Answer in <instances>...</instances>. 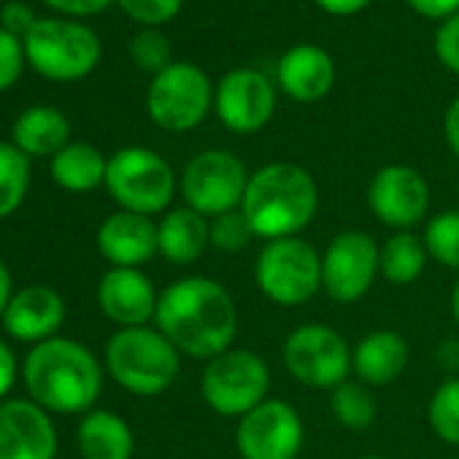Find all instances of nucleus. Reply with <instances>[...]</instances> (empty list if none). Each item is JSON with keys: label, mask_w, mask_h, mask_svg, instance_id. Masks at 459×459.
Listing matches in <instances>:
<instances>
[{"label": "nucleus", "mask_w": 459, "mask_h": 459, "mask_svg": "<svg viewBox=\"0 0 459 459\" xmlns=\"http://www.w3.org/2000/svg\"><path fill=\"white\" fill-rule=\"evenodd\" d=\"M36 22H39L36 12L28 4H22V0H12V4H6L4 9H0V28L12 36H17V39H25Z\"/></svg>", "instance_id": "c9c22d12"}, {"label": "nucleus", "mask_w": 459, "mask_h": 459, "mask_svg": "<svg viewBox=\"0 0 459 459\" xmlns=\"http://www.w3.org/2000/svg\"><path fill=\"white\" fill-rule=\"evenodd\" d=\"M421 238L429 252V260H435L440 268L459 271V211L456 208L429 216Z\"/></svg>", "instance_id": "c85d7f7f"}, {"label": "nucleus", "mask_w": 459, "mask_h": 459, "mask_svg": "<svg viewBox=\"0 0 459 459\" xmlns=\"http://www.w3.org/2000/svg\"><path fill=\"white\" fill-rule=\"evenodd\" d=\"M451 314H454V319H456V325H459V279H456L454 292H451Z\"/></svg>", "instance_id": "c03bdc74"}, {"label": "nucleus", "mask_w": 459, "mask_h": 459, "mask_svg": "<svg viewBox=\"0 0 459 459\" xmlns=\"http://www.w3.org/2000/svg\"><path fill=\"white\" fill-rule=\"evenodd\" d=\"M249 176L252 173L233 152L208 149L186 162L178 186L184 203L192 211L213 219L219 213L241 208Z\"/></svg>", "instance_id": "9b49d317"}, {"label": "nucleus", "mask_w": 459, "mask_h": 459, "mask_svg": "<svg viewBox=\"0 0 459 459\" xmlns=\"http://www.w3.org/2000/svg\"><path fill=\"white\" fill-rule=\"evenodd\" d=\"M30 186V157L14 143L0 141V219L14 213Z\"/></svg>", "instance_id": "cd10ccee"}, {"label": "nucleus", "mask_w": 459, "mask_h": 459, "mask_svg": "<svg viewBox=\"0 0 459 459\" xmlns=\"http://www.w3.org/2000/svg\"><path fill=\"white\" fill-rule=\"evenodd\" d=\"M106 370L130 394L157 397L176 384L181 354L157 327H122L106 343Z\"/></svg>", "instance_id": "20e7f679"}, {"label": "nucleus", "mask_w": 459, "mask_h": 459, "mask_svg": "<svg viewBox=\"0 0 459 459\" xmlns=\"http://www.w3.org/2000/svg\"><path fill=\"white\" fill-rule=\"evenodd\" d=\"M435 55L448 71L459 74V14L448 17L437 28V33H435Z\"/></svg>", "instance_id": "f704fd0d"}, {"label": "nucleus", "mask_w": 459, "mask_h": 459, "mask_svg": "<svg viewBox=\"0 0 459 459\" xmlns=\"http://www.w3.org/2000/svg\"><path fill=\"white\" fill-rule=\"evenodd\" d=\"M154 327L178 354L211 362L238 338L236 300L208 276H186L160 292Z\"/></svg>", "instance_id": "f257e3e1"}, {"label": "nucleus", "mask_w": 459, "mask_h": 459, "mask_svg": "<svg viewBox=\"0 0 459 459\" xmlns=\"http://www.w3.org/2000/svg\"><path fill=\"white\" fill-rule=\"evenodd\" d=\"M98 252L111 268H141L160 255L157 224L152 216L117 211L98 227Z\"/></svg>", "instance_id": "a211bd4d"}, {"label": "nucleus", "mask_w": 459, "mask_h": 459, "mask_svg": "<svg viewBox=\"0 0 459 459\" xmlns=\"http://www.w3.org/2000/svg\"><path fill=\"white\" fill-rule=\"evenodd\" d=\"M44 4L68 17H95L111 6V0H44Z\"/></svg>", "instance_id": "e433bc0d"}, {"label": "nucleus", "mask_w": 459, "mask_h": 459, "mask_svg": "<svg viewBox=\"0 0 459 459\" xmlns=\"http://www.w3.org/2000/svg\"><path fill=\"white\" fill-rule=\"evenodd\" d=\"M213 108L230 133L252 135L271 122L276 111V90L265 74L255 68H236L219 82Z\"/></svg>", "instance_id": "4468645a"}, {"label": "nucleus", "mask_w": 459, "mask_h": 459, "mask_svg": "<svg viewBox=\"0 0 459 459\" xmlns=\"http://www.w3.org/2000/svg\"><path fill=\"white\" fill-rule=\"evenodd\" d=\"M160 295L141 268H111L98 284V306L122 327H146L157 314Z\"/></svg>", "instance_id": "f3484780"}, {"label": "nucleus", "mask_w": 459, "mask_h": 459, "mask_svg": "<svg viewBox=\"0 0 459 459\" xmlns=\"http://www.w3.org/2000/svg\"><path fill=\"white\" fill-rule=\"evenodd\" d=\"M117 4L130 20L146 28H157V25L170 22L181 12L184 0H117Z\"/></svg>", "instance_id": "473e14b6"}, {"label": "nucleus", "mask_w": 459, "mask_h": 459, "mask_svg": "<svg viewBox=\"0 0 459 459\" xmlns=\"http://www.w3.org/2000/svg\"><path fill=\"white\" fill-rule=\"evenodd\" d=\"M437 362L448 370V373H459V341H446L437 349Z\"/></svg>", "instance_id": "79ce46f5"}, {"label": "nucleus", "mask_w": 459, "mask_h": 459, "mask_svg": "<svg viewBox=\"0 0 459 459\" xmlns=\"http://www.w3.org/2000/svg\"><path fill=\"white\" fill-rule=\"evenodd\" d=\"M25 44L6 33L0 28V92L17 84V79L22 76V65H25Z\"/></svg>", "instance_id": "72a5a7b5"}, {"label": "nucleus", "mask_w": 459, "mask_h": 459, "mask_svg": "<svg viewBox=\"0 0 459 459\" xmlns=\"http://www.w3.org/2000/svg\"><path fill=\"white\" fill-rule=\"evenodd\" d=\"M57 432L33 400L0 403V459H55Z\"/></svg>", "instance_id": "dca6fc26"}, {"label": "nucleus", "mask_w": 459, "mask_h": 459, "mask_svg": "<svg viewBox=\"0 0 459 459\" xmlns=\"http://www.w3.org/2000/svg\"><path fill=\"white\" fill-rule=\"evenodd\" d=\"M330 411L335 421L346 429H368L376 421L378 403L362 381L346 378L335 389H330Z\"/></svg>", "instance_id": "bb28decb"}, {"label": "nucleus", "mask_w": 459, "mask_h": 459, "mask_svg": "<svg viewBox=\"0 0 459 459\" xmlns=\"http://www.w3.org/2000/svg\"><path fill=\"white\" fill-rule=\"evenodd\" d=\"M370 0H316V6L333 17H351L357 12H362Z\"/></svg>", "instance_id": "ea45409f"}, {"label": "nucleus", "mask_w": 459, "mask_h": 459, "mask_svg": "<svg viewBox=\"0 0 459 459\" xmlns=\"http://www.w3.org/2000/svg\"><path fill=\"white\" fill-rule=\"evenodd\" d=\"M22 44L28 63L49 82H79L98 68L103 55L92 28L57 17L39 20Z\"/></svg>", "instance_id": "39448f33"}, {"label": "nucleus", "mask_w": 459, "mask_h": 459, "mask_svg": "<svg viewBox=\"0 0 459 459\" xmlns=\"http://www.w3.org/2000/svg\"><path fill=\"white\" fill-rule=\"evenodd\" d=\"M279 84L298 103L322 100L335 84V63L330 52L314 44H300L279 60Z\"/></svg>", "instance_id": "aec40b11"}, {"label": "nucleus", "mask_w": 459, "mask_h": 459, "mask_svg": "<svg viewBox=\"0 0 459 459\" xmlns=\"http://www.w3.org/2000/svg\"><path fill=\"white\" fill-rule=\"evenodd\" d=\"M65 322V300L57 290L47 284H30L14 292L6 314L4 330L25 343H44L57 338V330Z\"/></svg>", "instance_id": "6ab92c4d"}, {"label": "nucleus", "mask_w": 459, "mask_h": 459, "mask_svg": "<svg viewBox=\"0 0 459 459\" xmlns=\"http://www.w3.org/2000/svg\"><path fill=\"white\" fill-rule=\"evenodd\" d=\"M106 170H108V160L92 143H68L49 162V173L55 184L68 192L98 189L100 184H106Z\"/></svg>", "instance_id": "393cba45"}, {"label": "nucleus", "mask_w": 459, "mask_h": 459, "mask_svg": "<svg viewBox=\"0 0 459 459\" xmlns=\"http://www.w3.org/2000/svg\"><path fill=\"white\" fill-rule=\"evenodd\" d=\"M408 362L411 346L394 330H373L351 349V373L370 389L397 381Z\"/></svg>", "instance_id": "412c9836"}, {"label": "nucleus", "mask_w": 459, "mask_h": 459, "mask_svg": "<svg viewBox=\"0 0 459 459\" xmlns=\"http://www.w3.org/2000/svg\"><path fill=\"white\" fill-rule=\"evenodd\" d=\"M255 281L271 303L298 308L322 290V255L300 236L268 241L257 255Z\"/></svg>", "instance_id": "6e6552de"}, {"label": "nucleus", "mask_w": 459, "mask_h": 459, "mask_svg": "<svg viewBox=\"0 0 459 459\" xmlns=\"http://www.w3.org/2000/svg\"><path fill=\"white\" fill-rule=\"evenodd\" d=\"M208 233H211V247L219 252H230V255L247 249L257 238L241 208L208 219Z\"/></svg>", "instance_id": "7c9ffc66"}, {"label": "nucleus", "mask_w": 459, "mask_h": 459, "mask_svg": "<svg viewBox=\"0 0 459 459\" xmlns=\"http://www.w3.org/2000/svg\"><path fill=\"white\" fill-rule=\"evenodd\" d=\"M427 421L437 440L459 446V376L446 378L427 403Z\"/></svg>", "instance_id": "c756f323"}, {"label": "nucleus", "mask_w": 459, "mask_h": 459, "mask_svg": "<svg viewBox=\"0 0 459 459\" xmlns=\"http://www.w3.org/2000/svg\"><path fill=\"white\" fill-rule=\"evenodd\" d=\"M359 459H384V456H378V454H368V456H359Z\"/></svg>", "instance_id": "a18cd8bd"}, {"label": "nucleus", "mask_w": 459, "mask_h": 459, "mask_svg": "<svg viewBox=\"0 0 459 459\" xmlns=\"http://www.w3.org/2000/svg\"><path fill=\"white\" fill-rule=\"evenodd\" d=\"M405 4L427 20H448L459 14V0H405Z\"/></svg>", "instance_id": "4c0bfd02"}, {"label": "nucleus", "mask_w": 459, "mask_h": 459, "mask_svg": "<svg viewBox=\"0 0 459 459\" xmlns=\"http://www.w3.org/2000/svg\"><path fill=\"white\" fill-rule=\"evenodd\" d=\"M213 87L203 68L192 63H170L157 74L146 92L152 122L168 133L195 130L213 106Z\"/></svg>", "instance_id": "1a4fd4ad"}, {"label": "nucleus", "mask_w": 459, "mask_h": 459, "mask_svg": "<svg viewBox=\"0 0 459 459\" xmlns=\"http://www.w3.org/2000/svg\"><path fill=\"white\" fill-rule=\"evenodd\" d=\"M443 133H446V143L448 149L459 157V98L448 106L446 119H443Z\"/></svg>", "instance_id": "a19ab883"}, {"label": "nucleus", "mask_w": 459, "mask_h": 459, "mask_svg": "<svg viewBox=\"0 0 459 459\" xmlns=\"http://www.w3.org/2000/svg\"><path fill=\"white\" fill-rule=\"evenodd\" d=\"M71 122L52 106H33L20 114L12 130V143L28 157H55L71 141Z\"/></svg>", "instance_id": "5701e85b"}, {"label": "nucleus", "mask_w": 459, "mask_h": 459, "mask_svg": "<svg viewBox=\"0 0 459 459\" xmlns=\"http://www.w3.org/2000/svg\"><path fill=\"white\" fill-rule=\"evenodd\" d=\"M241 211L257 238H295L319 211V186L306 168L271 162L249 176Z\"/></svg>", "instance_id": "7ed1b4c3"}, {"label": "nucleus", "mask_w": 459, "mask_h": 459, "mask_svg": "<svg viewBox=\"0 0 459 459\" xmlns=\"http://www.w3.org/2000/svg\"><path fill=\"white\" fill-rule=\"evenodd\" d=\"M106 189L122 211L154 216L176 195V173L165 157L146 146H125L108 157Z\"/></svg>", "instance_id": "0eeeda50"}, {"label": "nucleus", "mask_w": 459, "mask_h": 459, "mask_svg": "<svg viewBox=\"0 0 459 459\" xmlns=\"http://www.w3.org/2000/svg\"><path fill=\"white\" fill-rule=\"evenodd\" d=\"M12 298H14V292H12V273H9L6 263L0 260V319H4V314H6V308H9V303H12Z\"/></svg>", "instance_id": "37998d69"}, {"label": "nucleus", "mask_w": 459, "mask_h": 459, "mask_svg": "<svg viewBox=\"0 0 459 459\" xmlns=\"http://www.w3.org/2000/svg\"><path fill=\"white\" fill-rule=\"evenodd\" d=\"M306 443V424L287 400L268 397L238 419L236 448L244 459H298Z\"/></svg>", "instance_id": "f8f14e48"}, {"label": "nucleus", "mask_w": 459, "mask_h": 459, "mask_svg": "<svg viewBox=\"0 0 459 459\" xmlns=\"http://www.w3.org/2000/svg\"><path fill=\"white\" fill-rule=\"evenodd\" d=\"M373 216L394 233L413 230L429 213V184L408 165H384L368 186Z\"/></svg>", "instance_id": "2eb2a0df"}, {"label": "nucleus", "mask_w": 459, "mask_h": 459, "mask_svg": "<svg viewBox=\"0 0 459 459\" xmlns=\"http://www.w3.org/2000/svg\"><path fill=\"white\" fill-rule=\"evenodd\" d=\"M378 276V244L365 230H343L322 255V290L333 303L362 300Z\"/></svg>", "instance_id": "ddd939ff"}, {"label": "nucleus", "mask_w": 459, "mask_h": 459, "mask_svg": "<svg viewBox=\"0 0 459 459\" xmlns=\"http://www.w3.org/2000/svg\"><path fill=\"white\" fill-rule=\"evenodd\" d=\"M17 381V357L6 341H0V400H4Z\"/></svg>", "instance_id": "58836bf2"}, {"label": "nucleus", "mask_w": 459, "mask_h": 459, "mask_svg": "<svg viewBox=\"0 0 459 459\" xmlns=\"http://www.w3.org/2000/svg\"><path fill=\"white\" fill-rule=\"evenodd\" d=\"M268 389L271 368L252 349L233 346L205 362V370L200 376L203 403L224 419H241L255 411L260 403L268 400Z\"/></svg>", "instance_id": "423d86ee"}, {"label": "nucleus", "mask_w": 459, "mask_h": 459, "mask_svg": "<svg viewBox=\"0 0 459 459\" xmlns=\"http://www.w3.org/2000/svg\"><path fill=\"white\" fill-rule=\"evenodd\" d=\"M287 373L311 389H335L351 373V346L349 341L319 322L295 327L281 351Z\"/></svg>", "instance_id": "9d476101"}, {"label": "nucleus", "mask_w": 459, "mask_h": 459, "mask_svg": "<svg viewBox=\"0 0 459 459\" xmlns=\"http://www.w3.org/2000/svg\"><path fill=\"white\" fill-rule=\"evenodd\" d=\"M22 373L30 400L49 413L90 411L103 389L98 357L84 343L60 335L36 343Z\"/></svg>", "instance_id": "f03ea898"}, {"label": "nucleus", "mask_w": 459, "mask_h": 459, "mask_svg": "<svg viewBox=\"0 0 459 459\" xmlns=\"http://www.w3.org/2000/svg\"><path fill=\"white\" fill-rule=\"evenodd\" d=\"M157 241H160V255L170 265H192L211 247L208 219L192 211L189 205L170 208L157 221Z\"/></svg>", "instance_id": "4be33fe9"}, {"label": "nucleus", "mask_w": 459, "mask_h": 459, "mask_svg": "<svg viewBox=\"0 0 459 459\" xmlns=\"http://www.w3.org/2000/svg\"><path fill=\"white\" fill-rule=\"evenodd\" d=\"M79 451L84 459H133L135 437L114 411H90L79 424Z\"/></svg>", "instance_id": "b1692460"}, {"label": "nucleus", "mask_w": 459, "mask_h": 459, "mask_svg": "<svg viewBox=\"0 0 459 459\" xmlns=\"http://www.w3.org/2000/svg\"><path fill=\"white\" fill-rule=\"evenodd\" d=\"M427 263H429V252L424 247V238L416 236L413 230L392 233L378 247V273L394 287L413 284L424 273Z\"/></svg>", "instance_id": "a878e982"}, {"label": "nucleus", "mask_w": 459, "mask_h": 459, "mask_svg": "<svg viewBox=\"0 0 459 459\" xmlns=\"http://www.w3.org/2000/svg\"><path fill=\"white\" fill-rule=\"evenodd\" d=\"M130 57L141 71H149V74L157 76L170 65V41L157 28H146V30L133 36Z\"/></svg>", "instance_id": "2f4dec72"}]
</instances>
